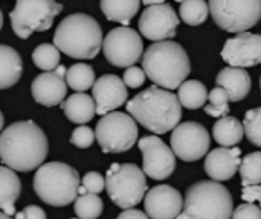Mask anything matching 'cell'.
<instances>
[{"label": "cell", "instance_id": "cell-14", "mask_svg": "<svg viewBox=\"0 0 261 219\" xmlns=\"http://www.w3.org/2000/svg\"><path fill=\"white\" fill-rule=\"evenodd\" d=\"M142 152V172L153 180H165L176 169V155L158 136H145L138 143Z\"/></svg>", "mask_w": 261, "mask_h": 219}, {"label": "cell", "instance_id": "cell-19", "mask_svg": "<svg viewBox=\"0 0 261 219\" xmlns=\"http://www.w3.org/2000/svg\"><path fill=\"white\" fill-rule=\"evenodd\" d=\"M240 148H216L205 159V172L213 181L231 180L240 166Z\"/></svg>", "mask_w": 261, "mask_h": 219}, {"label": "cell", "instance_id": "cell-31", "mask_svg": "<svg viewBox=\"0 0 261 219\" xmlns=\"http://www.w3.org/2000/svg\"><path fill=\"white\" fill-rule=\"evenodd\" d=\"M32 61L38 69L54 72L60 66V50L54 44H40L32 52Z\"/></svg>", "mask_w": 261, "mask_h": 219}, {"label": "cell", "instance_id": "cell-1", "mask_svg": "<svg viewBox=\"0 0 261 219\" xmlns=\"http://www.w3.org/2000/svg\"><path fill=\"white\" fill-rule=\"evenodd\" d=\"M47 137L32 120L14 122L0 134V160L14 172L38 169L47 157Z\"/></svg>", "mask_w": 261, "mask_h": 219}, {"label": "cell", "instance_id": "cell-34", "mask_svg": "<svg viewBox=\"0 0 261 219\" xmlns=\"http://www.w3.org/2000/svg\"><path fill=\"white\" fill-rule=\"evenodd\" d=\"M81 186L84 187L86 194H92V195H98L106 189V178L99 174V172H87L83 177V183Z\"/></svg>", "mask_w": 261, "mask_h": 219}, {"label": "cell", "instance_id": "cell-2", "mask_svg": "<svg viewBox=\"0 0 261 219\" xmlns=\"http://www.w3.org/2000/svg\"><path fill=\"white\" fill-rule=\"evenodd\" d=\"M127 111L144 128L154 134L173 131L182 117V105L176 95L151 85L127 102Z\"/></svg>", "mask_w": 261, "mask_h": 219}, {"label": "cell", "instance_id": "cell-26", "mask_svg": "<svg viewBox=\"0 0 261 219\" xmlns=\"http://www.w3.org/2000/svg\"><path fill=\"white\" fill-rule=\"evenodd\" d=\"M177 99L182 107L188 110H197L205 105L208 99V91L203 82L190 79L185 81L177 90Z\"/></svg>", "mask_w": 261, "mask_h": 219}, {"label": "cell", "instance_id": "cell-24", "mask_svg": "<svg viewBox=\"0 0 261 219\" xmlns=\"http://www.w3.org/2000/svg\"><path fill=\"white\" fill-rule=\"evenodd\" d=\"M213 136H214V140L222 148H231V146H236L243 139L245 131L239 119L232 116H226L223 119H219V122L214 123Z\"/></svg>", "mask_w": 261, "mask_h": 219}, {"label": "cell", "instance_id": "cell-35", "mask_svg": "<svg viewBox=\"0 0 261 219\" xmlns=\"http://www.w3.org/2000/svg\"><path fill=\"white\" fill-rule=\"evenodd\" d=\"M145 73L141 67H136V66H132L128 67L125 72H124V78H122V82L125 84V87H130V88H138L141 85H144L145 82Z\"/></svg>", "mask_w": 261, "mask_h": 219}, {"label": "cell", "instance_id": "cell-21", "mask_svg": "<svg viewBox=\"0 0 261 219\" xmlns=\"http://www.w3.org/2000/svg\"><path fill=\"white\" fill-rule=\"evenodd\" d=\"M61 108L66 117L78 125L90 122L96 113L95 101L87 93H73L61 104Z\"/></svg>", "mask_w": 261, "mask_h": 219}, {"label": "cell", "instance_id": "cell-32", "mask_svg": "<svg viewBox=\"0 0 261 219\" xmlns=\"http://www.w3.org/2000/svg\"><path fill=\"white\" fill-rule=\"evenodd\" d=\"M243 131L248 140L261 148V107L252 108L245 114L243 120Z\"/></svg>", "mask_w": 261, "mask_h": 219}, {"label": "cell", "instance_id": "cell-43", "mask_svg": "<svg viewBox=\"0 0 261 219\" xmlns=\"http://www.w3.org/2000/svg\"><path fill=\"white\" fill-rule=\"evenodd\" d=\"M0 219H12L11 216H8L6 213H3V212H0Z\"/></svg>", "mask_w": 261, "mask_h": 219}, {"label": "cell", "instance_id": "cell-18", "mask_svg": "<svg viewBox=\"0 0 261 219\" xmlns=\"http://www.w3.org/2000/svg\"><path fill=\"white\" fill-rule=\"evenodd\" d=\"M92 95H93L92 98L95 101L96 113L101 116L113 113V110L125 104L128 98L125 84L116 75L99 76L92 87Z\"/></svg>", "mask_w": 261, "mask_h": 219}, {"label": "cell", "instance_id": "cell-3", "mask_svg": "<svg viewBox=\"0 0 261 219\" xmlns=\"http://www.w3.org/2000/svg\"><path fill=\"white\" fill-rule=\"evenodd\" d=\"M142 70L156 87L170 91L187 81L191 73V61L179 43L167 40L147 47L142 55Z\"/></svg>", "mask_w": 261, "mask_h": 219}, {"label": "cell", "instance_id": "cell-11", "mask_svg": "<svg viewBox=\"0 0 261 219\" xmlns=\"http://www.w3.org/2000/svg\"><path fill=\"white\" fill-rule=\"evenodd\" d=\"M102 52L106 59L116 67L135 66L144 53L141 35L128 27L121 26L112 29L102 40Z\"/></svg>", "mask_w": 261, "mask_h": 219}, {"label": "cell", "instance_id": "cell-30", "mask_svg": "<svg viewBox=\"0 0 261 219\" xmlns=\"http://www.w3.org/2000/svg\"><path fill=\"white\" fill-rule=\"evenodd\" d=\"M73 209L78 219H98L102 213L104 204L99 195L86 194V195H78Z\"/></svg>", "mask_w": 261, "mask_h": 219}, {"label": "cell", "instance_id": "cell-38", "mask_svg": "<svg viewBox=\"0 0 261 219\" xmlns=\"http://www.w3.org/2000/svg\"><path fill=\"white\" fill-rule=\"evenodd\" d=\"M208 99L211 102V105H226L229 98H228V93L222 88V87H214L210 95H208Z\"/></svg>", "mask_w": 261, "mask_h": 219}, {"label": "cell", "instance_id": "cell-25", "mask_svg": "<svg viewBox=\"0 0 261 219\" xmlns=\"http://www.w3.org/2000/svg\"><path fill=\"white\" fill-rule=\"evenodd\" d=\"M102 14L110 21L128 24L141 8L139 0H102L99 3Z\"/></svg>", "mask_w": 261, "mask_h": 219}, {"label": "cell", "instance_id": "cell-4", "mask_svg": "<svg viewBox=\"0 0 261 219\" xmlns=\"http://www.w3.org/2000/svg\"><path fill=\"white\" fill-rule=\"evenodd\" d=\"M102 29L87 14H70L58 24L54 35V46L70 58L92 59L102 49Z\"/></svg>", "mask_w": 261, "mask_h": 219}, {"label": "cell", "instance_id": "cell-33", "mask_svg": "<svg viewBox=\"0 0 261 219\" xmlns=\"http://www.w3.org/2000/svg\"><path fill=\"white\" fill-rule=\"evenodd\" d=\"M93 142H95V133L86 125H80L78 128H75L70 136V143L80 149L90 148L93 145Z\"/></svg>", "mask_w": 261, "mask_h": 219}, {"label": "cell", "instance_id": "cell-40", "mask_svg": "<svg viewBox=\"0 0 261 219\" xmlns=\"http://www.w3.org/2000/svg\"><path fill=\"white\" fill-rule=\"evenodd\" d=\"M203 111L208 114V116H213V117H219V119H223L228 116L229 113V105H206L203 107Z\"/></svg>", "mask_w": 261, "mask_h": 219}, {"label": "cell", "instance_id": "cell-7", "mask_svg": "<svg viewBox=\"0 0 261 219\" xmlns=\"http://www.w3.org/2000/svg\"><path fill=\"white\" fill-rule=\"evenodd\" d=\"M106 189L118 207L132 209L145 198V174L133 163H113L106 174Z\"/></svg>", "mask_w": 261, "mask_h": 219}, {"label": "cell", "instance_id": "cell-9", "mask_svg": "<svg viewBox=\"0 0 261 219\" xmlns=\"http://www.w3.org/2000/svg\"><path fill=\"white\" fill-rule=\"evenodd\" d=\"M208 8L216 24L226 32H248L261 18V0H211Z\"/></svg>", "mask_w": 261, "mask_h": 219}, {"label": "cell", "instance_id": "cell-45", "mask_svg": "<svg viewBox=\"0 0 261 219\" xmlns=\"http://www.w3.org/2000/svg\"><path fill=\"white\" fill-rule=\"evenodd\" d=\"M257 203H260V209H261V198H260V200H258V201H257Z\"/></svg>", "mask_w": 261, "mask_h": 219}, {"label": "cell", "instance_id": "cell-47", "mask_svg": "<svg viewBox=\"0 0 261 219\" xmlns=\"http://www.w3.org/2000/svg\"><path fill=\"white\" fill-rule=\"evenodd\" d=\"M70 219H78V218H70Z\"/></svg>", "mask_w": 261, "mask_h": 219}, {"label": "cell", "instance_id": "cell-27", "mask_svg": "<svg viewBox=\"0 0 261 219\" xmlns=\"http://www.w3.org/2000/svg\"><path fill=\"white\" fill-rule=\"evenodd\" d=\"M95 72L86 62H76L66 70V84L76 93H86L95 84Z\"/></svg>", "mask_w": 261, "mask_h": 219}, {"label": "cell", "instance_id": "cell-20", "mask_svg": "<svg viewBox=\"0 0 261 219\" xmlns=\"http://www.w3.org/2000/svg\"><path fill=\"white\" fill-rule=\"evenodd\" d=\"M217 85L228 93L229 101L239 102L245 99L251 91L252 81H251V75L245 69L225 67L217 75Z\"/></svg>", "mask_w": 261, "mask_h": 219}, {"label": "cell", "instance_id": "cell-28", "mask_svg": "<svg viewBox=\"0 0 261 219\" xmlns=\"http://www.w3.org/2000/svg\"><path fill=\"white\" fill-rule=\"evenodd\" d=\"M239 172L243 187L261 184V152H251L242 159Z\"/></svg>", "mask_w": 261, "mask_h": 219}, {"label": "cell", "instance_id": "cell-12", "mask_svg": "<svg viewBox=\"0 0 261 219\" xmlns=\"http://www.w3.org/2000/svg\"><path fill=\"white\" fill-rule=\"evenodd\" d=\"M171 151L184 162H197L210 149L211 136L206 128L199 122L179 123L171 134Z\"/></svg>", "mask_w": 261, "mask_h": 219}, {"label": "cell", "instance_id": "cell-13", "mask_svg": "<svg viewBox=\"0 0 261 219\" xmlns=\"http://www.w3.org/2000/svg\"><path fill=\"white\" fill-rule=\"evenodd\" d=\"M145 9L139 18L141 34L151 41H167L176 35L179 18L171 5L162 2H144Z\"/></svg>", "mask_w": 261, "mask_h": 219}, {"label": "cell", "instance_id": "cell-41", "mask_svg": "<svg viewBox=\"0 0 261 219\" xmlns=\"http://www.w3.org/2000/svg\"><path fill=\"white\" fill-rule=\"evenodd\" d=\"M116 219H150L142 210L138 209H127L124 212H121Z\"/></svg>", "mask_w": 261, "mask_h": 219}, {"label": "cell", "instance_id": "cell-15", "mask_svg": "<svg viewBox=\"0 0 261 219\" xmlns=\"http://www.w3.org/2000/svg\"><path fill=\"white\" fill-rule=\"evenodd\" d=\"M222 58L229 67L246 69L261 64V35L243 32L226 40Z\"/></svg>", "mask_w": 261, "mask_h": 219}, {"label": "cell", "instance_id": "cell-29", "mask_svg": "<svg viewBox=\"0 0 261 219\" xmlns=\"http://www.w3.org/2000/svg\"><path fill=\"white\" fill-rule=\"evenodd\" d=\"M180 18L190 24V26H199L202 24L210 14L208 3L203 0H188L180 3Z\"/></svg>", "mask_w": 261, "mask_h": 219}, {"label": "cell", "instance_id": "cell-37", "mask_svg": "<svg viewBox=\"0 0 261 219\" xmlns=\"http://www.w3.org/2000/svg\"><path fill=\"white\" fill-rule=\"evenodd\" d=\"M15 219H46V213L38 206H28L23 209V212L15 215Z\"/></svg>", "mask_w": 261, "mask_h": 219}, {"label": "cell", "instance_id": "cell-22", "mask_svg": "<svg viewBox=\"0 0 261 219\" xmlns=\"http://www.w3.org/2000/svg\"><path fill=\"white\" fill-rule=\"evenodd\" d=\"M23 73L20 53L6 44H0V90L9 88L18 82Z\"/></svg>", "mask_w": 261, "mask_h": 219}, {"label": "cell", "instance_id": "cell-6", "mask_svg": "<svg viewBox=\"0 0 261 219\" xmlns=\"http://www.w3.org/2000/svg\"><path fill=\"white\" fill-rule=\"evenodd\" d=\"M80 175L76 169L61 162L41 165L34 175V191L38 198L54 207H64L78 198Z\"/></svg>", "mask_w": 261, "mask_h": 219}, {"label": "cell", "instance_id": "cell-8", "mask_svg": "<svg viewBox=\"0 0 261 219\" xmlns=\"http://www.w3.org/2000/svg\"><path fill=\"white\" fill-rule=\"evenodd\" d=\"M63 5L52 0H18L9 14L12 30L18 38H29L34 32L50 29Z\"/></svg>", "mask_w": 261, "mask_h": 219}, {"label": "cell", "instance_id": "cell-17", "mask_svg": "<svg viewBox=\"0 0 261 219\" xmlns=\"http://www.w3.org/2000/svg\"><path fill=\"white\" fill-rule=\"evenodd\" d=\"M144 206L150 219H176L184 209V200L177 189L159 184L147 192Z\"/></svg>", "mask_w": 261, "mask_h": 219}, {"label": "cell", "instance_id": "cell-46", "mask_svg": "<svg viewBox=\"0 0 261 219\" xmlns=\"http://www.w3.org/2000/svg\"><path fill=\"white\" fill-rule=\"evenodd\" d=\"M260 87H261V78H260Z\"/></svg>", "mask_w": 261, "mask_h": 219}, {"label": "cell", "instance_id": "cell-23", "mask_svg": "<svg viewBox=\"0 0 261 219\" xmlns=\"http://www.w3.org/2000/svg\"><path fill=\"white\" fill-rule=\"evenodd\" d=\"M21 192V183L17 174L6 168L0 166V212L8 216L15 213V201L18 200Z\"/></svg>", "mask_w": 261, "mask_h": 219}, {"label": "cell", "instance_id": "cell-39", "mask_svg": "<svg viewBox=\"0 0 261 219\" xmlns=\"http://www.w3.org/2000/svg\"><path fill=\"white\" fill-rule=\"evenodd\" d=\"M242 198L246 201V203H255L261 198V184L258 186H246L243 187L242 191Z\"/></svg>", "mask_w": 261, "mask_h": 219}, {"label": "cell", "instance_id": "cell-36", "mask_svg": "<svg viewBox=\"0 0 261 219\" xmlns=\"http://www.w3.org/2000/svg\"><path fill=\"white\" fill-rule=\"evenodd\" d=\"M231 219H261V209L252 203L240 204L234 209Z\"/></svg>", "mask_w": 261, "mask_h": 219}, {"label": "cell", "instance_id": "cell-5", "mask_svg": "<svg viewBox=\"0 0 261 219\" xmlns=\"http://www.w3.org/2000/svg\"><path fill=\"white\" fill-rule=\"evenodd\" d=\"M231 192L217 181H197L187 189L184 209L176 219H231Z\"/></svg>", "mask_w": 261, "mask_h": 219}, {"label": "cell", "instance_id": "cell-10", "mask_svg": "<svg viewBox=\"0 0 261 219\" xmlns=\"http://www.w3.org/2000/svg\"><path fill=\"white\" fill-rule=\"evenodd\" d=\"M95 139L107 154L125 152L138 140V125L130 114L113 111L102 116L98 122Z\"/></svg>", "mask_w": 261, "mask_h": 219}, {"label": "cell", "instance_id": "cell-44", "mask_svg": "<svg viewBox=\"0 0 261 219\" xmlns=\"http://www.w3.org/2000/svg\"><path fill=\"white\" fill-rule=\"evenodd\" d=\"M3 27V14H2V9H0V30Z\"/></svg>", "mask_w": 261, "mask_h": 219}, {"label": "cell", "instance_id": "cell-42", "mask_svg": "<svg viewBox=\"0 0 261 219\" xmlns=\"http://www.w3.org/2000/svg\"><path fill=\"white\" fill-rule=\"evenodd\" d=\"M3 123H5V120H3V114H2V111H0V133H2V130H3Z\"/></svg>", "mask_w": 261, "mask_h": 219}, {"label": "cell", "instance_id": "cell-16", "mask_svg": "<svg viewBox=\"0 0 261 219\" xmlns=\"http://www.w3.org/2000/svg\"><path fill=\"white\" fill-rule=\"evenodd\" d=\"M32 98L37 104L44 107H55L63 104L67 95L66 67L58 66L54 72H44L34 78L31 85Z\"/></svg>", "mask_w": 261, "mask_h": 219}]
</instances>
